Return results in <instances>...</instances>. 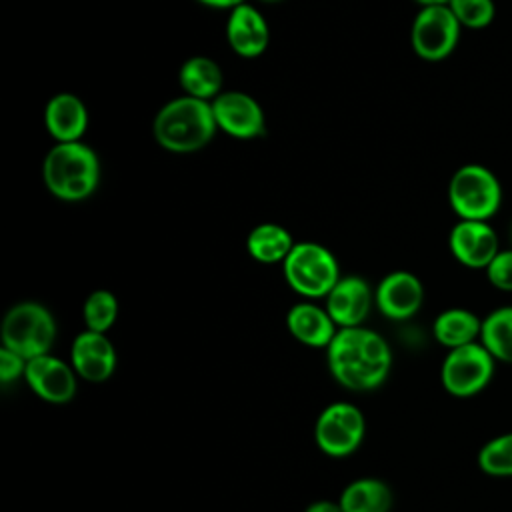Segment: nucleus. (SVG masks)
Segmentation results:
<instances>
[{
  "instance_id": "a211bd4d",
  "label": "nucleus",
  "mask_w": 512,
  "mask_h": 512,
  "mask_svg": "<svg viewBox=\"0 0 512 512\" xmlns=\"http://www.w3.org/2000/svg\"><path fill=\"white\" fill-rule=\"evenodd\" d=\"M286 326L298 342L312 348H328L338 332L328 310L312 302L294 304L286 314Z\"/></svg>"
},
{
  "instance_id": "b1692460",
  "label": "nucleus",
  "mask_w": 512,
  "mask_h": 512,
  "mask_svg": "<svg viewBox=\"0 0 512 512\" xmlns=\"http://www.w3.org/2000/svg\"><path fill=\"white\" fill-rule=\"evenodd\" d=\"M84 324L86 330L92 332H102L106 334V330L112 328V324L116 322L118 316V300L112 292L108 290H94L86 302H84Z\"/></svg>"
},
{
  "instance_id": "2eb2a0df",
  "label": "nucleus",
  "mask_w": 512,
  "mask_h": 512,
  "mask_svg": "<svg viewBox=\"0 0 512 512\" xmlns=\"http://www.w3.org/2000/svg\"><path fill=\"white\" fill-rule=\"evenodd\" d=\"M74 372L88 382H104L116 368V350L110 338L102 332H80L70 350Z\"/></svg>"
},
{
  "instance_id": "f03ea898",
  "label": "nucleus",
  "mask_w": 512,
  "mask_h": 512,
  "mask_svg": "<svg viewBox=\"0 0 512 512\" xmlns=\"http://www.w3.org/2000/svg\"><path fill=\"white\" fill-rule=\"evenodd\" d=\"M218 126L212 104L192 96H178L166 102L154 116V140L168 152L188 154L204 148L216 134Z\"/></svg>"
},
{
  "instance_id": "7c9ffc66",
  "label": "nucleus",
  "mask_w": 512,
  "mask_h": 512,
  "mask_svg": "<svg viewBox=\"0 0 512 512\" xmlns=\"http://www.w3.org/2000/svg\"><path fill=\"white\" fill-rule=\"evenodd\" d=\"M420 6H434V4H448V0H416Z\"/></svg>"
},
{
  "instance_id": "f8f14e48",
  "label": "nucleus",
  "mask_w": 512,
  "mask_h": 512,
  "mask_svg": "<svg viewBox=\"0 0 512 512\" xmlns=\"http://www.w3.org/2000/svg\"><path fill=\"white\" fill-rule=\"evenodd\" d=\"M24 378L42 400L52 404H66L76 394L74 368L50 354L26 360Z\"/></svg>"
},
{
  "instance_id": "39448f33",
  "label": "nucleus",
  "mask_w": 512,
  "mask_h": 512,
  "mask_svg": "<svg viewBox=\"0 0 512 512\" xmlns=\"http://www.w3.org/2000/svg\"><path fill=\"white\" fill-rule=\"evenodd\" d=\"M282 270L288 286L306 298H326L340 280L336 256L318 242H296Z\"/></svg>"
},
{
  "instance_id": "dca6fc26",
  "label": "nucleus",
  "mask_w": 512,
  "mask_h": 512,
  "mask_svg": "<svg viewBox=\"0 0 512 512\" xmlns=\"http://www.w3.org/2000/svg\"><path fill=\"white\" fill-rule=\"evenodd\" d=\"M226 38L230 48L242 58L260 56L270 42V30L264 16L250 4L230 10L226 22Z\"/></svg>"
},
{
  "instance_id": "cd10ccee",
  "label": "nucleus",
  "mask_w": 512,
  "mask_h": 512,
  "mask_svg": "<svg viewBox=\"0 0 512 512\" xmlns=\"http://www.w3.org/2000/svg\"><path fill=\"white\" fill-rule=\"evenodd\" d=\"M24 370H26V360L20 354L8 348H0V382L2 384H8L14 378L24 376Z\"/></svg>"
},
{
  "instance_id": "0eeeda50",
  "label": "nucleus",
  "mask_w": 512,
  "mask_h": 512,
  "mask_svg": "<svg viewBox=\"0 0 512 512\" xmlns=\"http://www.w3.org/2000/svg\"><path fill=\"white\" fill-rule=\"evenodd\" d=\"M494 360L496 358L480 342L454 348L446 354L440 368L442 386L458 398L474 396L490 384Z\"/></svg>"
},
{
  "instance_id": "9b49d317",
  "label": "nucleus",
  "mask_w": 512,
  "mask_h": 512,
  "mask_svg": "<svg viewBox=\"0 0 512 512\" xmlns=\"http://www.w3.org/2000/svg\"><path fill=\"white\" fill-rule=\"evenodd\" d=\"M452 256L466 268H488L500 252L498 236L486 220H460L448 236Z\"/></svg>"
},
{
  "instance_id": "6e6552de",
  "label": "nucleus",
  "mask_w": 512,
  "mask_h": 512,
  "mask_svg": "<svg viewBox=\"0 0 512 512\" xmlns=\"http://www.w3.org/2000/svg\"><path fill=\"white\" fill-rule=\"evenodd\" d=\"M460 22L448 8V4L422 6L414 16L410 42L422 60L440 62L448 58L460 38Z\"/></svg>"
},
{
  "instance_id": "7ed1b4c3",
  "label": "nucleus",
  "mask_w": 512,
  "mask_h": 512,
  "mask_svg": "<svg viewBox=\"0 0 512 512\" xmlns=\"http://www.w3.org/2000/svg\"><path fill=\"white\" fill-rule=\"evenodd\" d=\"M48 192L64 202L86 200L98 186L100 162L84 142H56L42 162Z\"/></svg>"
},
{
  "instance_id": "5701e85b",
  "label": "nucleus",
  "mask_w": 512,
  "mask_h": 512,
  "mask_svg": "<svg viewBox=\"0 0 512 512\" xmlns=\"http://www.w3.org/2000/svg\"><path fill=\"white\" fill-rule=\"evenodd\" d=\"M480 344L496 360L512 364V306L498 308L482 320Z\"/></svg>"
},
{
  "instance_id": "4468645a",
  "label": "nucleus",
  "mask_w": 512,
  "mask_h": 512,
  "mask_svg": "<svg viewBox=\"0 0 512 512\" xmlns=\"http://www.w3.org/2000/svg\"><path fill=\"white\" fill-rule=\"evenodd\" d=\"M374 294L360 276H344L326 296V310L338 328H356L368 318Z\"/></svg>"
},
{
  "instance_id": "412c9836",
  "label": "nucleus",
  "mask_w": 512,
  "mask_h": 512,
  "mask_svg": "<svg viewBox=\"0 0 512 512\" xmlns=\"http://www.w3.org/2000/svg\"><path fill=\"white\" fill-rule=\"evenodd\" d=\"M294 244L296 242L292 240L290 232L284 226L272 222L254 226L246 238L248 254L262 264L284 262L286 256L292 252Z\"/></svg>"
},
{
  "instance_id": "1a4fd4ad",
  "label": "nucleus",
  "mask_w": 512,
  "mask_h": 512,
  "mask_svg": "<svg viewBox=\"0 0 512 512\" xmlns=\"http://www.w3.org/2000/svg\"><path fill=\"white\" fill-rule=\"evenodd\" d=\"M364 430L362 412L354 404L336 402L320 412L314 426V440L324 454L342 458L360 446Z\"/></svg>"
},
{
  "instance_id": "c756f323",
  "label": "nucleus",
  "mask_w": 512,
  "mask_h": 512,
  "mask_svg": "<svg viewBox=\"0 0 512 512\" xmlns=\"http://www.w3.org/2000/svg\"><path fill=\"white\" fill-rule=\"evenodd\" d=\"M198 2L210 8H228V10L244 4V0H198Z\"/></svg>"
},
{
  "instance_id": "6ab92c4d",
  "label": "nucleus",
  "mask_w": 512,
  "mask_h": 512,
  "mask_svg": "<svg viewBox=\"0 0 512 512\" xmlns=\"http://www.w3.org/2000/svg\"><path fill=\"white\" fill-rule=\"evenodd\" d=\"M178 82L186 96L212 102L222 92L224 76L212 58L192 56L180 66Z\"/></svg>"
},
{
  "instance_id": "ddd939ff",
  "label": "nucleus",
  "mask_w": 512,
  "mask_h": 512,
  "mask_svg": "<svg viewBox=\"0 0 512 512\" xmlns=\"http://www.w3.org/2000/svg\"><path fill=\"white\" fill-rule=\"evenodd\" d=\"M374 302L386 318L408 320L420 310L424 302L422 282L418 276L406 270L390 272L380 280L374 292Z\"/></svg>"
},
{
  "instance_id": "473e14b6",
  "label": "nucleus",
  "mask_w": 512,
  "mask_h": 512,
  "mask_svg": "<svg viewBox=\"0 0 512 512\" xmlns=\"http://www.w3.org/2000/svg\"><path fill=\"white\" fill-rule=\"evenodd\" d=\"M262 2H278V0H262Z\"/></svg>"
},
{
  "instance_id": "9d476101",
  "label": "nucleus",
  "mask_w": 512,
  "mask_h": 512,
  "mask_svg": "<svg viewBox=\"0 0 512 512\" xmlns=\"http://www.w3.org/2000/svg\"><path fill=\"white\" fill-rule=\"evenodd\" d=\"M216 126L238 140H252L264 134V110L256 98L238 90H224L212 102Z\"/></svg>"
},
{
  "instance_id": "aec40b11",
  "label": "nucleus",
  "mask_w": 512,
  "mask_h": 512,
  "mask_svg": "<svg viewBox=\"0 0 512 512\" xmlns=\"http://www.w3.org/2000/svg\"><path fill=\"white\" fill-rule=\"evenodd\" d=\"M480 330H482V320L464 308H448L442 314L436 316L432 332L434 338L454 350L466 344L476 342V338H480Z\"/></svg>"
},
{
  "instance_id": "4be33fe9",
  "label": "nucleus",
  "mask_w": 512,
  "mask_h": 512,
  "mask_svg": "<svg viewBox=\"0 0 512 512\" xmlns=\"http://www.w3.org/2000/svg\"><path fill=\"white\" fill-rule=\"evenodd\" d=\"M342 512H388L392 492L378 478H360L350 482L338 500Z\"/></svg>"
},
{
  "instance_id": "f257e3e1",
  "label": "nucleus",
  "mask_w": 512,
  "mask_h": 512,
  "mask_svg": "<svg viewBox=\"0 0 512 512\" xmlns=\"http://www.w3.org/2000/svg\"><path fill=\"white\" fill-rule=\"evenodd\" d=\"M392 366L388 342L374 330L338 328L328 346L330 374L348 390L366 392L378 388Z\"/></svg>"
},
{
  "instance_id": "393cba45",
  "label": "nucleus",
  "mask_w": 512,
  "mask_h": 512,
  "mask_svg": "<svg viewBox=\"0 0 512 512\" xmlns=\"http://www.w3.org/2000/svg\"><path fill=\"white\" fill-rule=\"evenodd\" d=\"M478 466L490 476H512V432L486 442L478 452Z\"/></svg>"
},
{
  "instance_id": "f3484780",
  "label": "nucleus",
  "mask_w": 512,
  "mask_h": 512,
  "mask_svg": "<svg viewBox=\"0 0 512 512\" xmlns=\"http://www.w3.org/2000/svg\"><path fill=\"white\" fill-rule=\"evenodd\" d=\"M44 124L56 142H78L88 128V110L76 94L60 92L48 100Z\"/></svg>"
},
{
  "instance_id": "20e7f679",
  "label": "nucleus",
  "mask_w": 512,
  "mask_h": 512,
  "mask_svg": "<svg viewBox=\"0 0 512 512\" xmlns=\"http://www.w3.org/2000/svg\"><path fill=\"white\" fill-rule=\"evenodd\" d=\"M448 202L460 220H490L502 204L496 174L482 164L460 166L448 182Z\"/></svg>"
},
{
  "instance_id": "bb28decb",
  "label": "nucleus",
  "mask_w": 512,
  "mask_h": 512,
  "mask_svg": "<svg viewBox=\"0 0 512 512\" xmlns=\"http://www.w3.org/2000/svg\"><path fill=\"white\" fill-rule=\"evenodd\" d=\"M488 282L504 292H512V248L500 250L486 268Z\"/></svg>"
},
{
  "instance_id": "a878e982",
  "label": "nucleus",
  "mask_w": 512,
  "mask_h": 512,
  "mask_svg": "<svg viewBox=\"0 0 512 512\" xmlns=\"http://www.w3.org/2000/svg\"><path fill=\"white\" fill-rule=\"evenodd\" d=\"M448 8L464 28L482 30L492 24L496 6L494 0H448Z\"/></svg>"
},
{
  "instance_id": "2f4dec72",
  "label": "nucleus",
  "mask_w": 512,
  "mask_h": 512,
  "mask_svg": "<svg viewBox=\"0 0 512 512\" xmlns=\"http://www.w3.org/2000/svg\"><path fill=\"white\" fill-rule=\"evenodd\" d=\"M510 242H512V226H510Z\"/></svg>"
},
{
  "instance_id": "c85d7f7f",
  "label": "nucleus",
  "mask_w": 512,
  "mask_h": 512,
  "mask_svg": "<svg viewBox=\"0 0 512 512\" xmlns=\"http://www.w3.org/2000/svg\"><path fill=\"white\" fill-rule=\"evenodd\" d=\"M306 512H342L340 504L336 502H330V500H318V502H312Z\"/></svg>"
},
{
  "instance_id": "423d86ee",
  "label": "nucleus",
  "mask_w": 512,
  "mask_h": 512,
  "mask_svg": "<svg viewBox=\"0 0 512 512\" xmlns=\"http://www.w3.org/2000/svg\"><path fill=\"white\" fill-rule=\"evenodd\" d=\"M54 338L56 322L50 310L38 302H20L2 320V348L20 354L24 360L48 354Z\"/></svg>"
}]
</instances>
